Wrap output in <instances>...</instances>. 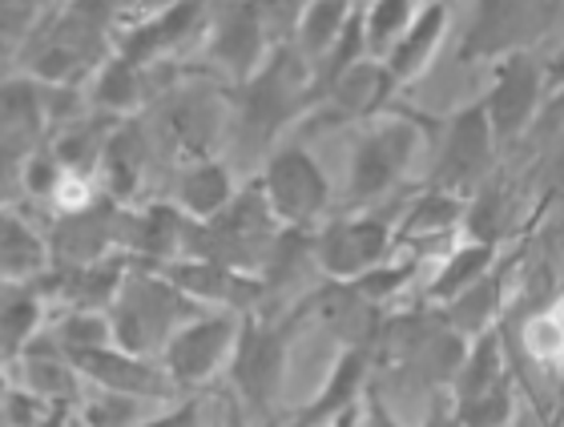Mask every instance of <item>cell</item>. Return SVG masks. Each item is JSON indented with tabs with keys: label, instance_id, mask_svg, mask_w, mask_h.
I'll return each instance as SVG.
<instances>
[{
	"label": "cell",
	"instance_id": "obj_31",
	"mask_svg": "<svg viewBox=\"0 0 564 427\" xmlns=\"http://www.w3.org/2000/svg\"><path fill=\"white\" fill-rule=\"evenodd\" d=\"M138 427H202V412L198 404H177V407H165L158 416H145Z\"/></svg>",
	"mask_w": 564,
	"mask_h": 427
},
{
	"label": "cell",
	"instance_id": "obj_30",
	"mask_svg": "<svg viewBox=\"0 0 564 427\" xmlns=\"http://www.w3.org/2000/svg\"><path fill=\"white\" fill-rule=\"evenodd\" d=\"M170 4H174V0H113V17H121L126 29H133V24L153 21V17L165 12Z\"/></svg>",
	"mask_w": 564,
	"mask_h": 427
},
{
	"label": "cell",
	"instance_id": "obj_14",
	"mask_svg": "<svg viewBox=\"0 0 564 427\" xmlns=\"http://www.w3.org/2000/svg\"><path fill=\"white\" fill-rule=\"evenodd\" d=\"M170 283L189 295L198 307L214 303V307H242L250 298V278H238L230 266L223 262H210V259H189V262H177L174 271H170Z\"/></svg>",
	"mask_w": 564,
	"mask_h": 427
},
{
	"label": "cell",
	"instance_id": "obj_18",
	"mask_svg": "<svg viewBox=\"0 0 564 427\" xmlns=\"http://www.w3.org/2000/svg\"><path fill=\"white\" fill-rule=\"evenodd\" d=\"M45 335L69 359L94 355V351H106V347L118 343L109 310H57V315H48Z\"/></svg>",
	"mask_w": 564,
	"mask_h": 427
},
{
	"label": "cell",
	"instance_id": "obj_32",
	"mask_svg": "<svg viewBox=\"0 0 564 427\" xmlns=\"http://www.w3.org/2000/svg\"><path fill=\"white\" fill-rule=\"evenodd\" d=\"M367 427H400V424L388 416V407L383 404H371V412H367Z\"/></svg>",
	"mask_w": 564,
	"mask_h": 427
},
{
	"label": "cell",
	"instance_id": "obj_12",
	"mask_svg": "<svg viewBox=\"0 0 564 427\" xmlns=\"http://www.w3.org/2000/svg\"><path fill=\"white\" fill-rule=\"evenodd\" d=\"M198 17H202L198 0H174V4H170L165 12H158L153 21L133 24V29H121L118 53H126V57H133L138 65H145V61L170 53V48H174L182 36L194 33Z\"/></svg>",
	"mask_w": 564,
	"mask_h": 427
},
{
	"label": "cell",
	"instance_id": "obj_3",
	"mask_svg": "<svg viewBox=\"0 0 564 427\" xmlns=\"http://www.w3.org/2000/svg\"><path fill=\"white\" fill-rule=\"evenodd\" d=\"M45 238H48L53 266H85V262L109 259L113 247H121V238H126V214L118 206L89 202L82 210L53 214Z\"/></svg>",
	"mask_w": 564,
	"mask_h": 427
},
{
	"label": "cell",
	"instance_id": "obj_33",
	"mask_svg": "<svg viewBox=\"0 0 564 427\" xmlns=\"http://www.w3.org/2000/svg\"><path fill=\"white\" fill-rule=\"evenodd\" d=\"M427 427H464V424H459V416H447V412H435V416L427 419Z\"/></svg>",
	"mask_w": 564,
	"mask_h": 427
},
{
	"label": "cell",
	"instance_id": "obj_27",
	"mask_svg": "<svg viewBox=\"0 0 564 427\" xmlns=\"http://www.w3.org/2000/svg\"><path fill=\"white\" fill-rule=\"evenodd\" d=\"M408 17H412V0H376L364 17L367 45L371 48L400 45V36L408 33Z\"/></svg>",
	"mask_w": 564,
	"mask_h": 427
},
{
	"label": "cell",
	"instance_id": "obj_34",
	"mask_svg": "<svg viewBox=\"0 0 564 427\" xmlns=\"http://www.w3.org/2000/svg\"><path fill=\"white\" fill-rule=\"evenodd\" d=\"M327 427H355V412H351V407H347V412H339V416L330 419Z\"/></svg>",
	"mask_w": 564,
	"mask_h": 427
},
{
	"label": "cell",
	"instance_id": "obj_17",
	"mask_svg": "<svg viewBox=\"0 0 564 427\" xmlns=\"http://www.w3.org/2000/svg\"><path fill=\"white\" fill-rule=\"evenodd\" d=\"M141 81H145V73H141L138 61L126 57V53H113V57H106L94 69V81H89V106H94L97 113H109V118L130 113V109L141 101Z\"/></svg>",
	"mask_w": 564,
	"mask_h": 427
},
{
	"label": "cell",
	"instance_id": "obj_20",
	"mask_svg": "<svg viewBox=\"0 0 564 427\" xmlns=\"http://www.w3.org/2000/svg\"><path fill=\"white\" fill-rule=\"evenodd\" d=\"M488 166V121L480 109H471L456 121V130L447 138L444 150V178L447 182H468Z\"/></svg>",
	"mask_w": 564,
	"mask_h": 427
},
{
	"label": "cell",
	"instance_id": "obj_35",
	"mask_svg": "<svg viewBox=\"0 0 564 427\" xmlns=\"http://www.w3.org/2000/svg\"><path fill=\"white\" fill-rule=\"evenodd\" d=\"M259 9H279V4H291V0H254Z\"/></svg>",
	"mask_w": 564,
	"mask_h": 427
},
{
	"label": "cell",
	"instance_id": "obj_10",
	"mask_svg": "<svg viewBox=\"0 0 564 427\" xmlns=\"http://www.w3.org/2000/svg\"><path fill=\"white\" fill-rule=\"evenodd\" d=\"M48 327V298L41 283H0V368Z\"/></svg>",
	"mask_w": 564,
	"mask_h": 427
},
{
	"label": "cell",
	"instance_id": "obj_19",
	"mask_svg": "<svg viewBox=\"0 0 564 427\" xmlns=\"http://www.w3.org/2000/svg\"><path fill=\"white\" fill-rule=\"evenodd\" d=\"M532 101H536V73L524 61H512L505 73H500V85L492 94V125L500 138H512V133L529 121Z\"/></svg>",
	"mask_w": 564,
	"mask_h": 427
},
{
	"label": "cell",
	"instance_id": "obj_4",
	"mask_svg": "<svg viewBox=\"0 0 564 427\" xmlns=\"http://www.w3.org/2000/svg\"><path fill=\"white\" fill-rule=\"evenodd\" d=\"M327 178L323 169L315 166V157L299 150V145H286L267 162V178H262V198L274 210L279 222H311L315 214H323L327 206Z\"/></svg>",
	"mask_w": 564,
	"mask_h": 427
},
{
	"label": "cell",
	"instance_id": "obj_8",
	"mask_svg": "<svg viewBox=\"0 0 564 427\" xmlns=\"http://www.w3.org/2000/svg\"><path fill=\"white\" fill-rule=\"evenodd\" d=\"M53 271L45 230H36L21 210L0 206V283H41Z\"/></svg>",
	"mask_w": 564,
	"mask_h": 427
},
{
	"label": "cell",
	"instance_id": "obj_26",
	"mask_svg": "<svg viewBox=\"0 0 564 427\" xmlns=\"http://www.w3.org/2000/svg\"><path fill=\"white\" fill-rule=\"evenodd\" d=\"M440 29H444V9H427V12H423L420 21H415L412 29H408V33L400 36V45L391 48V69H395V73L420 69L423 57L432 53Z\"/></svg>",
	"mask_w": 564,
	"mask_h": 427
},
{
	"label": "cell",
	"instance_id": "obj_2",
	"mask_svg": "<svg viewBox=\"0 0 564 427\" xmlns=\"http://www.w3.org/2000/svg\"><path fill=\"white\" fill-rule=\"evenodd\" d=\"M238 331L242 327L235 322V315H223V310L218 315L202 310L198 319H189L162 351V368L174 380V387H198L210 380L235 351Z\"/></svg>",
	"mask_w": 564,
	"mask_h": 427
},
{
	"label": "cell",
	"instance_id": "obj_5",
	"mask_svg": "<svg viewBox=\"0 0 564 427\" xmlns=\"http://www.w3.org/2000/svg\"><path fill=\"white\" fill-rule=\"evenodd\" d=\"M73 368L82 371V380L89 387L138 395V399H153V404L174 395V380L165 375V368H158L150 355H133L118 343L106 347V351H94V355L73 359Z\"/></svg>",
	"mask_w": 564,
	"mask_h": 427
},
{
	"label": "cell",
	"instance_id": "obj_36",
	"mask_svg": "<svg viewBox=\"0 0 564 427\" xmlns=\"http://www.w3.org/2000/svg\"><path fill=\"white\" fill-rule=\"evenodd\" d=\"M556 73H561V77H564V57H561V61H556Z\"/></svg>",
	"mask_w": 564,
	"mask_h": 427
},
{
	"label": "cell",
	"instance_id": "obj_7",
	"mask_svg": "<svg viewBox=\"0 0 564 427\" xmlns=\"http://www.w3.org/2000/svg\"><path fill=\"white\" fill-rule=\"evenodd\" d=\"M282 375V339L262 327V322H247L238 331L235 343V383L238 392L247 395L254 407H267L279 392Z\"/></svg>",
	"mask_w": 564,
	"mask_h": 427
},
{
	"label": "cell",
	"instance_id": "obj_13",
	"mask_svg": "<svg viewBox=\"0 0 564 427\" xmlns=\"http://www.w3.org/2000/svg\"><path fill=\"white\" fill-rule=\"evenodd\" d=\"M408 145H412V133L400 130V125L371 133V138L355 150V166H351L355 198H376L379 190H388V182L395 178V169H400L403 157H408Z\"/></svg>",
	"mask_w": 564,
	"mask_h": 427
},
{
	"label": "cell",
	"instance_id": "obj_24",
	"mask_svg": "<svg viewBox=\"0 0 564 427\" xmlns=\"http://www.w3.org/2000/svg\"><path fill=\"white\" fill-rule=\"evenodd\" d=\"M141 166H145V145L133 130H113L106 145V157H101V178H106L109 194L113 198H130L133 186L141 178Z\"/></svg>",
	"mask_w": 564,
	"mask_h": 427
},
{
	"label": "cell",
	"instance_id": "obj_9",
	"mask_svg": "<svg viewBox=\"0 0 564 427\" xmlns=\"http://www.w3.org/2000/svg\"><path fill=\"white\" fill-rule=\"evenodd\" d=\"M383 247H388V230H383V222H371V218L330 226L315 242L323 271L335 274V278H351V274H364L367 266H376Z\"/></svg>",
	"mask_w": 564,
	"mask_h": 427
},
{
	"label": "cell",
	"instance_id": "obj_15",
	"mask_svg": "<svg viewBox=\"0 0 564 427\" xmlns=\"http://www.w3.org/2000/svg\"><path fill=\"white\" fill-rule=\"evenodd\" d=\"M189 218L177 206L153 202L141 214H126V238L121 247H130L133 254H145V259H170L182 242H186Z\"/></svg>",
	"mask_w": 564,
	"mask_h": 427
},
{
	"label": "cell",
	"instance_id": "obj_16",
	"mask_svg": "<svg viewBox=\"0 0 564 427\" xmlns=\"http://www.w3.org/2000/svg\"><path fill=\"white\" fill-rule=\"evenodd\" d=\"M235 202V186L218 162H194L182 169L177 178V210L186 214L189 222H210L226 206Z\"/></svg>",
	"mask_w": 564,
	"mask_h": 427
},
{
	"label": "cell",
	"instance_id": "obj_6",
	"mask_svg": "<svg viewBox=\"0 0 564 427\" xmlns=\"http://www.w3.org/2000/svg\"><path fill=\"white\" fill-rule=\"evenodd\" d=\"M12 383L24 387V392H33L36 399H45L48 407H77L82 399V371L73 368V359L61 351L48 335L33 339V343L24 347L21 355L12 359Z\"/></svg>",
	"mask_w": 564,
	"mask_h": 427
},
{
	"label": "cell",
	"instance_id": "obj_22",
	"mask_svg": "<svg viewBox=\"0 0 564 427\" xmlns=\"http://www.w3.org/2000/svg\"><path fill=\"white\" fill-rule=\"evenodd\" d=\"M359 375H364V359L343 355L339 368L330 371V380L323 383V392L315 395V404L294 419V427H323V424H330V419L339 416V412H347V407H351L355 387H359Z\"/></svg>",
	"mask_w": 564,
	"mask_h": 427
},
{
	"label": "cell",
	"instance_id": "obj_23",
	"mask_svg": "<svg viewBox=\"0 0 564 427\" xmlns=\"http://www.w3.org/2000/svg\"><path fill=\"white\" fill-rule=\"evenodd\" d=\"M153 399H138V395H121L94 387V392L77 399V419L82 427H138L141 419L150 416Z\"/></svg>",
	"mask_w": 564,
	"mask_h": 427
},
{
	"label": "cell",
	"instance_id": "obj_21",
	"mask_svg": "<svg viewBox=\"0 0 564 427\" xmlns=\"http://www.w3.org/2000/svg\"><path fill=\"white\" fill-rule=\"evenodd\" d=\"M351 0H311L299 17V48L306 57L323 61L343 36V29L351 24Z\"/></svg>",
	"mask_w": 564,
	"mask_h": 427
},
{
	"label": "cell",
	"instance_id": "obj_1",
	"mask_svg": "<svg viewBox=\"0 0 564 427\" xmlns=\"http://www.w3.org/2000/svg\"><path fill=\"white\" fill-rule=\"evenodd\" d=\"M202 307L189 295H182L174 283H162L153 274H126L109 319H113V339L133 355H162L165 343L174 339L189 319H198Z\"/></svg>",
	"mask_w": 564,
	"mask_h": 427
},
{
	"label": "cell",
	"instance_id": "obj_29",
	"mask_svg": "<svg viewBox=\"0 0 564 427\" xmlns=\"http://www.w3.org/2000/svg\"><path fill=\"white\" fill-rule=\"evenodd\" d=\"M484 262H488V254H484V250H471V254L464 250V254H459V259L444 271V283H440V291H456V286L471 283V278L480 274Z\"/></svg>",
	"mask_w": 564,
	"mask_h": 427
},
{
	"label": "cell",
	"instance_id": "obj_25",
	"mask_svg": "<svg viewBox=\"0 0 564 427\" xmlns=\"http://www.w3.org/2000/svg\"><path fill=\"white\" fill-rule=\"evenodd\" d=\"M65 178H69V174H65V166L53 157V150H48V145L33 150V154L21 162V194L29 198V202L53 206V202H57V190L65 186Z\"/></svg>",
	"mask_w": 564,
	"mask_h": 427
},
{
	"label": "cell",
	"instance_id": "obj_11",
	"mask_svg": "<svg viewBox=\"0 0 564 427\" xmlns=\"http://www.w3.org/2000/svg\"><path fill=\"white\" fill-rule=\"evenodd\" d=\"M210 53L230 73H250L262 57V17L254 0H235L218 9L210 36Z\"/></svg>",
	"mask_w": 564,
	"mask_h": 427
},
{
	"label": "cell",
	"instance_id": "obj_28",
	"mask_svg": "<svg viewBox=\"0 0 564 427\" xmlns=\"http://www.w3.org/2000/svg\"><path fill=\"white\" fill-rule=\"evenodd\" d=\"M541 4L536 0H488L484 4V17H480V33L488 41H508V36H517L529 29V17H536Z\"/></svg>",
	"mask_w": 564,
	"mask_h": 427
}]
</instances>
